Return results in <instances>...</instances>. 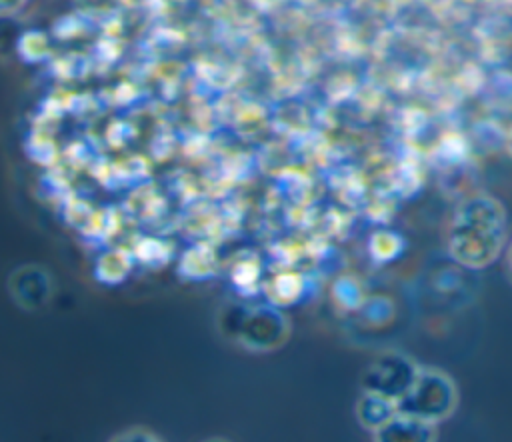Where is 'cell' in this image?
<instances>
[{"mask_svg":"<svg viewBox=\"0 0 512 442\" xmlns=\"http://www.w3.org/2000/svg\"><path fill=\"white\" fill-rule=\"evenodd\" d=\"M8 290L18 306L36 310L50 300L52 280L50 274L40 266H22L10 276Z\"/></svg>","mask_w":512,"mask_h":442,"instance_id":"obj_1","label":"cell"},{"mask_svg":"<svg viewBox=\"0 0 512 442\" xmlns=\"http://www.w3.org/2000/svg\"><path fill=\"white\" fill-rule=\"evenodd\" d=\"M108 442H164V440L158 434H154L152 430L136 426V428H126V430L114 434Z\"/></svg>","mask_w":512,"mask_h":442,"instance_id":"obj_2","label":"cell"},{"mask_svg":"<svg viewBox=\"0 0 512 442\" xmlns=\"http://www.w3.org/2000/svg\"><path fill=\"white\" fill-rule=\"evenodd\" d=\"M24 4H26V0H0V16L14 14V12H18Z\"/></svg>","mask_w":512,"mask_h":442,"instance_id":"obj_3","label":"cell"},{"mask_svg":"<svg viewBox=\"0 0 512 442\" xmlns=\"http://www.w3.org/2000/svg\"><path fill=\"white\" fill-rule=\"evenodd\" d=\"M204 442H230V440H226V438H208Z\"/></svg>","mask_w":512,"mask_h":442,"instance_id":"obj_4","label":"cell"}]
</instances>
